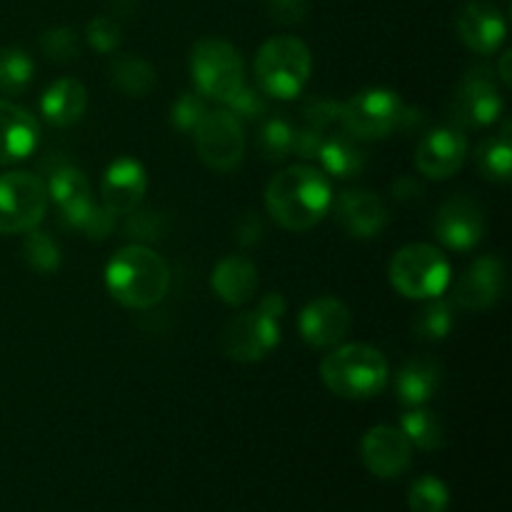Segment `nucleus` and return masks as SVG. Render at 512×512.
I'll list each match as a JSON object with an SVG mask.
<instances>
[{
  "mask_svg": "<svg viewBox=\"0 0 512 512\" xmlns=\"http://www.w3.org/2000/svg\"><path fill=\"white\" fill-rule=\"evenodd\" d=\"M333 215L340 228L358 240L378 238L390 223L388 208L378 193L370 190H345L333 200Z\"/></svg>",
  "mask_w": 512,
  "mask_h": 512,
  "instance_id": "nucleus-16",
  "label": "nucleus"
},
{
  "mask_svg": "<svg viewBox=\"0 0 512 512\" xmlns=\"http://www.w3.org/2000/svg\"><path fill=\"white\" fill-rule=\"evenodd\" d=\"M350 323H353V315H350L348 305L333 295H325V298L305 305L298 318V330L305 343L313 348H333V345L343 343Z\"/></svg>",
  "mask_w": 512,
  "mask_h": 512,
  "instance_id": "nucleus-17",
  "label": "nucleus"
},
{
  "mask_svg": "<svg viewBox=\"0 0 512 512\" xmlns=\"http://www.w3.org/2000/svg\"><path fill=\"white\" fill-rule=\"evenodd\" d=\"M65 228L78 230V233L88 235L90 240H103L108 238L110 230L115 228V215L108 213L103 205H98L95 200H88L85 205L75 208L73 213L60 215Z\"/></svg>",
  "mask_w": 512,
  "mask_h": 512,
  "instance_id": "nucleus-30",
  "label": "nucleus"
},
{
  "mask_svg": "<svg viewBox=\"0 0 512 512\" xmlns=\"http://www.w3.org/2000/svg\"><path fill=\"white\" fill-rule=\"evenodd\" d=\"M333 205L330 178L313 165H290L273 175L265 188V210L290 233L313 230Z\"/></svg>",
  "mask_w": 512,
  "mask_h": 512,
  "instance_id": "nucleus-1",
  "label": "nucleus"
},
{
  "mask_svg": "<svg viewBox=\"0 0 512 512\" xmlns=\"http://www.w3.org/2000/svg\"><path fill=\"white\" fill-rule=\"evenodd\" d=\"M128 233L130 238L138 240H153V238H163V223H160V215L155 213H133L128 215Z\"/></svg>",
  "mask_w": 512,
  "mask_h": 512,
  "instance_id": "nucleus-40",
  "label": "nucleus"
},
{
  "mask_svg": "<svg viewBox=\"0 0 512 512\" xmlns=\"http://www.w3.org/2000/svg\"><path fill=\"white\" fill-rule=\"evenodd\" d=\"M280 340V320L265 310H245L225 323L220 333V350L238 363H258Z\"/></svg>",
  "mask_w": 512,
  "mask_h": 512,
  "instance_id": "nucleus-11",
  "label": "nucleus"
},
{
  "mask_svg": "<svg viewBox=\"0 0 512 512\" xmlns=\"http://www.w3.org/2000/svg\"><path fill=\"white\" fill-rule=\"evenodd\" d=\"M190 73L203 98L223 105L245 85L243 55L233 43L220 38H203L193 45Z\"/></svg>",
  "mask_w": 512,
  "mask_h": 512,
  "instance_id": "nucleus-5",
  "label": "nucleus"
},
{
  "mask_svg": "<svg viewBox=\"0 0 512 512\" xmlns=\"http://www.w3.org/2000/svg\"><path fill=\"white\" fill-rule=\"evenodd\" d=\"M48 200H53L58 205V213H73L75 208L85 205L90 198V183L83 175V170L75 168V165H60L50 173L48 180Z\"/></svg>",
  "mask_w": 512,
  "mask_h": 512,
  "instance_id": "nucleus-26",
  "label": "nucleus"
},
{
  "mask_svg": "<svg viewBox=\"0 0 512 512\" xmlns=\"http://www.w3.org/2000/svg\"><path fill=\"white\" fill-rule=\"evenodd\" d=\"M475 163L483 178L493 183H508L512 173V140H510V120H505L503 130L493 138L483 140L475 153Z\"/></svg>",
  "mask_w": 512,
  "mask_h": 512,
  "instance_id": "nucleus-27",
  "label": "nucleus"
},
{
  "mask_svg": "<svg viewBox=\"0 0 512 512\" xmlns=\"http://www.w3.org/2000/svg\"><path fill=\"white\" fill-rule=\"evenodd\" d=\"M455 325V305L448 300L433 298L413 320V335L418 340L438 343L450 335Z\"/></svg>",
  "mask_w": 512,
  "mask_h": 512,
  "instance_id": "nucleus-29",
  "label": "nucleus"
},
{
  "mask_svg": "<svg viewBox=\"0 0 512 512\" xmlns=\"http://www.w3.org/2000/svg\"><path fill=\"white\" fill-rule=\"evenodd\" d=\"M195 150L208 168L230 173L243 163L245 130L230 110H208L193 130Z\"/></svg>",
  "mask_w": 512,
  "mask_h": 512,
  "instance_id": "nucleus-9",
  "label": "nucleus"
},
{
  "mask_svg": "<svg viewBox=\"0 0 512 512\" xmlns=\"http://www.w3.org/2000/svg\"><path fill=\"white\" fill-rule=\"evenodd\" d=\"M315 158L323 163L325 175L348 180V178H355V175L365 168L368 153H365V148H363V140L355 138L350 130L340 128L338 133L323 138V143H320V150Z\"/></svg>",
  "mask_w": 512,
  "mask_h": 512,
  "instance_id": "nucleus-23",
  "label": "nucleus"
},
{
  "mask_svg": "<svg viewBox=\"0 0 512 512\" xmlns=\"http://www.w3.org/2000/svg\"><path fill=\"white\" fill-rule=\"evenodd\" d=\"M405 105L393 90H360L353 98L340 103V125L360 140L388 138L403 125Z\"/></svg>",
  "mask_w": 512,
  "mask_h": 512,
  "instance_id": "nucleus-8",
  "label": "nucleus"
},
{
  "mask_svg": "<svg viewBox=\"0 0 512 512\" xmlns=\"http://www.w3.org/2000/svg\"><path fill=\"white\" fill-rule=\"evenodd\" d=\"M88 108V90L80 80L60 78L40 98V113L55 128H68L78 123Z\"/></svg>",
  "mask_w": 512,
  "mask_h": 512,
  "instance_id": "nucleus-24",
  "label": "nucleus"
},
{
  "mask_svg": "<svg viewBox=\"0 0 512 512\" xmlns=\"http://www.w3.org/2000/svg\"><path fill=\"white\" fill-rule=\"evenodd\" d=\"M313 73L310 48L295 35H275L260 45L255 55V80L263 95L290 100L303 93Z\"/></svg>",
  "mask_w": 512,
  "mask_h": 512,
  "instance_id": "nucleus-4",
  "label": "nucleus"
},
{
  "mask_svg": "<svg viewBox=\"0 0 512 512\" xmlns=\"http://www.w3.org/2000/svg\"><path fill=\"white\" fill-rule=\"evenodd\" d=\"M325 388L345 400L375 398L388 385L390 368L378 348L365 343H350L325 355L320 365Z\"/></svg>",
  "mask_w": 512,
  "mask_h": 512,
  "instance_id": "nucleus-3",
  "label": "nucleus"
},
{
  "mask_svg": "<svg viewBox=\"0 0 512 512\" xmlns=\"http://www.w3.org/2000/svg\"><path fill=\"white\" fill-rule=\"evenodd\" d=\"M400 430L410 445L420 450H440L445 445V428L440 418L430 410L423 408H410L408 413L400 418Z\"/></svg>",
  "mask_w": 512,
  "mask_h": 512,
  "instance_id": "nucleus-28",
  "label": "nucleus"
},
{
  "mask_svg": "<svg viewBox=\"0 0 512 512\" xmlns=\"http://www.w3.org/2000/svg\"><path fill=\"white\" fill-rule=\"evenodd\" d=\"M390 285L408 300H433L448 290L450 263L428 243L400 248L390 260Z\"/></svg>",
  "mask_w": 512,
  "mask_h": 512,
  "instance_id": "nucleus-6",
  "label": "nucleus"
},
{
  "mask_svg": "<svg viewBox=\"0 0 512 512\" xmlns=\"http://www.w3.org/2000/svg\"><path fill=\"white\" fill-rule=\"evenodd\" d=\"M408 505L413 512H445L450 505V490L435 475H423L408 490Z\"/></svg>",
  "mask_w": 512,
  "mask_h": 512,
  "instance_id": "nucleus-33",
  "label": "nucleus"
},
{
  "mask_svg": "<svg viewBox=\"0 0 512 512\" xmlns=\"http://www.w3.org/2000/svg\"><path fill=\"white\" fill-rule=\"evenodd\" d=\"M505 293V265L495 255H483L475 260L453 288V305L470 313L488 310Z\"/></svg>",
  "mask_w": 512,
  "mask_h": 512,
  "instance_id": "nucleus-15",
  "label": "nucleus"
},
{
  "mask_svg": "<svg viewBox=\"0 0 512 512\" xmlns=\"http://www.w3.org/2000/svg\"><path fill=\"white\" fill-rule=\"evenodd\" d=\"M455 30L468 50L478 55H493L505 43L508 23L495 5L468 3L455 20Z\"/></svg>",
  "mask_w": 512,
  "mask_h": 512,
  "instance_id": "nucleus-19",
  "label": "nucleus"
},
{
  "mask_svg": "<svg viewBox=\"0 0 512 512\" xmlns=\"http://www.w3.org/2000/svg\"><path fill=\"white\" fill-rule=\"evenodd\" d=\"M110 83L125 98H145L155 88V70L140 55H115L110 63Z\"/></svg>",
  "mask_w": 512,
  "mask_h": 512,
  "instance_id": "nucleus-25",
  "label": "nucleus"
},
{
  "mask_svg": "<svg viewBox=\"0 0 512 512\" xmlns=\"http://www.w3.org/2000/svg\"><path fill=\"white\" fill-rule=\"evenodd\" d=\"M225 105H228V110L238 120H260L265 115V110H268L263 93L248 88V85H243Z\"/></svg>",
  "mask_w": 512,
  "mask_h": 512,
  "instance_id": "nucleus-38",
  "label": "nucleus"
},
{
  "mask_svg": "<svg viewBox=\"0 0 512 512\" xmlns=\"http://www.w3.org/2000/svg\"><path fill=\"white\" fill-rule=\"evenodd\" d=\"M258 308L265 310V313L273 315V318L280 320V318H283V313H285V300H283V295H280V293L265 295V298L258 303Z\"/></svg>",
  "mask_w": 512,
  "mask_h": 512,
  "instance_id": "nucleus-42",
  "label": "nucleus"
},
{
  "mask_svg": "<svg viewBox=\"0 0 512 512\" xmlns=\"http://www.w3.org/2000/svg\"><path fill=\"white\" fill-rule=\"evenodd\" d=\"M35 63L20 48L0 50V95H18L30 85Z\"/></svg>",
  "mask_w": 512,
  "mask_h": 512,
  "instance_id": "nucleus-31",
  "label": "nucleus"
},
{
  "mask_svg": "<svg viewBox=\"0 0 512 512\" xmlns=\"http://www.w3.org/2000/svg\"><path fill=\"white\" fill-rule=\"evenodd\" d=\"M40 50L53 63H73L80 58V38L73 28H48L40 35Z\"/></svg>",
  "mask_w": 512,
  "mask_h": 512,
  "instance_id": "nucleus-35",
  "label": "nucleus"
},
{
  "mask_svg": "<svg viewBox=\"0 0 512 512\" xmlns=\"http://www.w3.org/2000/svg\"><path fill=\"white\" fill-rule=\"evenodd\" d=\"M258 150L270 163H280L295 153V125L285 118H270L258 133Z\"/></svg>",
  "mask_w": 512,
  "mask_h": 512,
  "instance_id": "nucleus-32",
  "label": "nucleus"
},
{
  "mask_svg": "<svg viewBox=\"0 0 512 512\" xmlns=\"http://www.w3.org/2000/svg\"><path fill=\"white\" fill-rule=\"evenodd\" d=\"M270 18L280 25H298L308 15V0H265Z\"/></svg>",
  "mask_w": 512,
  "mask_h": 512,
  "instance_id": "nucleus-39",
  "label": "nucleus"
},
{
  "mask_svg": "<svg viewBox=\"0 0 512 512\" xmlns=\"http://www.w3.org/2000/svg\"><path fill=\"white\" fill-rule=\"evenodd\" d=\"M510 60H512V53L510 50H505L503 55H500V65H498V73L500 80H503V85H512V75H510Z\"/></svg>",
  "mask_w": 512,
  "mask_h": 512,
  "instance_id": "nucleus-43",
  "label": "nucleus"
},
{
  "mask_svg": "<svg viewBox=\"0 0 512 512\" xmlns=\"http://www.w3.org/2000/svg\"><path fill=\"white\" fill-rule=\"evenodd\" d=\"M48 210L45 180L25 170L0 175V235H23L38 228Z\"/></svg>",
  "mask_w": 512,
  "mask_h": 512,
  "instance_id": "nucleus-7",
  "label": "nucleus"
},
{
  "mask_svg": "<svg viewBox=\"0 0 512 512\" xmlns=\"http://www.w3.org/2000/svg\"><path fill=\"white\" fill-rule=\"evenodd\" d=\"M440 380H443V370L440 363L433 358H410L403 368L395 375V393L398 400L408 408H423L440 388Z\"/></svg>",
  "mask_w": 512,
  "mask_h": 512,
  "instance_id": "nucleus-22",
  "label": "nucleus"
},
{
  "mask_svg": "<svg viewBox=\"0 0 512 512\" xmlns=\"http://www.w3.org/2000/svg\"><path fill=\"white\" fill-rule=\"evenodd\" d=\"M208 113L205 108V98L195 90V93H180L175 98L173 108H170V120L175 123V128L183 130V133H193L195 125L200 123V118Z\"/></svg>",
  "mask_w": 512,
  "mask_h": 512,
  "instance_id": "nucleus-36",
  "label": "nucleus"
},
{
  "mask_svg": "<svg viewBox=\"0 0 512 512\" xmlns=\"http://www.w3.org/2000/svg\"><path fill=\"white\" fill-rule=\"evenodd\" d=\"M105 285L123 308L148 310L168 295L170 268L148 245H125L110 258Z\"/></svg>",
  "mask_w": 512,
  "mask_h": 512,
  "instance_id": "nucleus-2",
  "label": "nucleus"
},
{
  "mask_svg": "<svg viewBox=\"0 0 512 512\" xmlns=\"http://www.w3.org/2000/svg\"><path fill=\"white\" fill-rule=\"evenodd\" d=\"M258 283V268L245 255H225L210 278L215 295L228 305L250 303L258 293Z\"/></svg>",
  "mask_w": 512,
  "mask_h": 512,
  "instance_id": "nucleus-21",
  "label": "nucleus"
},
{
  "mask_svg": "<svg viewBox=\"0 0 512 512\" xmlns=\"http://www.w3.org/2000/svg\"><path fill=\"white\" fill-rule=\"evenodd\" d=\"M435 238L448 250H465L478 248L485 235V213L478 200L468 195H453L438 208L433 220Z\"/></svg>",
  "mask_w": 512,
  "mask_h": 512,
  "instance_id": "nucleus-12",
  "label": "nucleus"
},
{
  "mask_svg": "<svg viewBox=\"0 0 512 512\" xmlns=\"http://www.w3.org/2000/svg\"><path fill=\"white\" fill-rule=\"evenodd\" d=\"M450 113H453L450 115L453 125H458L460 130L493 125L503 115V95L495 80V70L488 65L468 68L455 90Z\"/></svg>",
  "mask_w": 512,
  "mask_h": 512,
  "instance_id": "nucleus-10",
  "label": "nucleus"
},
{
  "mask_svg": "<svg viewBox=\"0 0 512 512\" xmlns=\"http://www.w3.org/2000/svg\"><path fill=\"white\" fill-rule=\"evenodd\" d=\"M360 458L368 473L380 480L400 478L413 463V445L405 433L393 425H375L363 435Z\"/></svg>",
  "mask_w": 512,
  "mask_h": 512,
  "instance_id": "nucleus-14",
  "label": "nucleus"
},
{
  "mask_svg": "<svg viewBox=\"0 0 512 512\" xmlns=\"http://www.w3.org/2000/svg\"><path fill=\"white\" fill-rule=\"evenodd\" d=\"M23 258L30 268L38 270V273H43V275H48V273H55V270H58L60 248L48 233H43V230L35 228V230H30V233H25Z\"/></svg>",
  "mask_w": 512,
  "mask_h": 512,
  "instance_id": "nucleus-34",
  "label": "nucleus"
},
{
  "mask_svg": "<svg viewBox=\"0 0 512 512\" xmlns=\"http://www.w3.org/2000/svg\"><path fill=\"white\" fill-rule=\"evenodd\" d=\"M38 140V120L20 105L0 98V165H13L33 155Z\"/></svg>",
  "mask_w": 512,
  "mask_h": 512,
  "instance_id": "nucleus-20",
  "label": "nucleus"
},
{
  "mask_svg": "<svg viewBox=\"0 0 512 512\" xmlns=\"http://www.w3.org/2000/svg\"><path fill=\"white\" fill-rule=\"evenodd\" d=\"M468 158V138L458 125H443L425 135L415 150V168L430 180H448Z\"/></svg>",
  "mask_w": 512,
  "mask_h": 512,
  "instance_id": "nucleus-13",
  "label": "nucleus"
},
{
  "mask_svg": "<svg viewBox=\"0 0 512 512\" xmlns=\"http://www.w3.org/2000/svg\"><path fill=\"white\" fill-rule=\"evenodd\" d=\"M148 193V175L133 158H120L108 165L100 185L103 208L113 215H130L140 208Z\"/></svg>",
  "mask_w": 512,
  "mask_h": 512,
  "instance_id": "nucleus-18",
  "label": "nucleus"
},
{
  "mask_svg": "<svg viewBox=\"0 0 512 512\" xmlns=\"http://www.w3.org/2000/svg\"><path fill=\"white\" fill-rule=\"evenodd\" d=\"M390 190H393V198L403 205L418 203V200H423L425 195L423 185H420V180L413 178V175H400Z\"/></svg>",
  "mask_w": 512,
  "mask_h": 512,
  "instance_id": "nucleus-41",
  "label": "nucleus"
},
{
  "mask_svg": "<svg viewBox=\"0 0 512 512\" xmlns=\"http://www.w3.org/2000/svg\"><path fill=\"white\" fill-rule=\"evenodd\" d=\"M85 35L98 53H115L120 48V40H123L118 20L110 18V15H98V18L90 20Z\"/></svg>",
  "mask_w": 512,
  "mask_h": 512,
  "instance_id": "nucleus-37",
  "label": "nucleus"
}]
</instances>
